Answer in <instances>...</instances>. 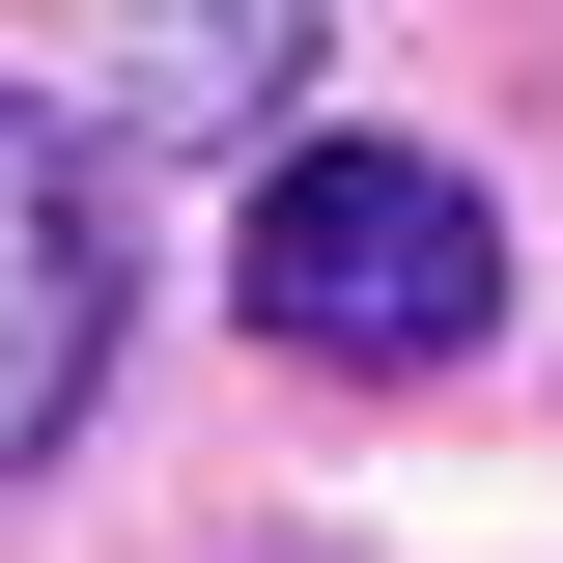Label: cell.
<instances>
[{
    "mask_svg": "<svg viewBox=\"0 0 563 563\" xmlns=\"http://www.w3.org/2000/svg\"><path fill=\"white\" fill-rule=\"evenodd\" d=\"M225 282H254V339H282V366L422 395V366H479V339H507V198L451 169V141H282Z\"/></svg>",
    "mask_w": 563,
    "mask_h": 563,
    "instance_id": "cell-1",
    "label": "cell"
},
{
    "mask_svg": "<svg viewBox=\"0 0 563 563\" xmlns=\"http://www.w3.org/2000/svg\"><path fill=\"white\" fill-rule=\"evenodd\" d=\"M113 395V169L57 113H0V479Z\"/></svg>",
    "mask_w": 563,
    "mask_h": 563,
    "instance_id": "cell-2",
    "label": "cell"
},
{
    "mask_svg": "<svg viewBox=\"0 0 563 563\" xmlns=\"http://www.w3.org/2000/svg\"><path fill=\"white\" fill-rule=\"evenodd\" d=\"M113 29V113L141 141H254V113H310V57H339V0H85Z\"/></svg>",
    "mask_w": 563,
    "mask_h": 563,
    "instance_id": "cell-3",
    "label": "cell"
}]
</instances>
